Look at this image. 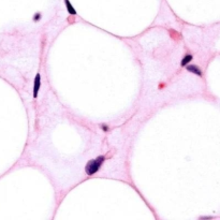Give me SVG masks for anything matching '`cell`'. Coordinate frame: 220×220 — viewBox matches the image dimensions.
Returning a JSON list of instances; mask_svg holds the SVG:
<instances>
[{
  "mask_svg": "<svg viewBox=\"0 0 220 220\" xmlns=\"http://www.w3.org/2000/svg\"><path fill=\"white\" fill-rule=\"evenodd\" d=\"M104 160H105V157H104V156H99V157H97L96 159L89 160L85 167L86 174H87L88 176L94 175V174L101 169L102 164H103V162H104Z\"/></svg>",
  "mask_w": 220,
  "mask_h": 220,
  "instance_id": "6da1fadb",
  "label": "cell"
},
{
  "mask_svg": "<svg viewBox=\"0 0 220 220\" xmlns=\"http://www.w3.org/2000/svg\"><path fill=\"white\" fill-rule=\"evenodd\" d=\"M40 87H41V75L40 73H37L36 78H34V83H33V98L34 99L38 97Z\"/></svg>",
  "mask_w": 220,
  "mask_h": 220,
  "instance_id": "7a4b0ae2",
  "label": "cell"
},
{
  "mask_svg": "<svg viewBox=\"0 0 220 220\" xmlns=\"http://www.w3.org/2000/svg\"><path fill=\"white\" fill-rule=\"evenodd\" d=\"M187 67V71L189 72H191L193 74H196V75H199V76H202V71L201 69L196 65H186Z\"/></svg>",
  "mask_w": 220,
  "mask_h": 220,
  "instance_id": "3957f363",
  "label": "cell"
},
{
  "mask_svg": "<svg viewBox=\"0 0 220 220\" xmlns=\"http://www.w3.org/2000/svg\"><path fill=\"white\" fill-rule=\"evenodd\" d=\"M192 59H193V56H192V55H190V54L185 55L184 58L182 59V61H180V65H182V67H186V65H188L191 62Z\"/></svg>",
  "mask_w": 220,
  "mask_h": 220,
  "instance_id": "277c9868",
  "label": "cell"
},
{
  "mask_svg": "<svg viewBox=\"0 0 220 220\" xmlns=\"http://www.w3.org/2000/svg\"><path fill=\"white\" fill-rule=\"evenodd\" d=\"M65 8H67L68 13L71 14V15H76V10L73 8V5L71 4V2H70L69 0H65Z\"/></svg>",
  "mask_w": 220,
  "mask_h": 220,
  "instance_id": "5b68a950",
  "label": "cell"
},
{
  "mask_svg": "<svg viewBox=\"0 0 220 220\" xmlns=\"http://www.w3.org/2000/svg\"><path fill=\"white\" fill-rule=\"evenodd\" d=\"M41 17H42L41 16V13H37V14L33 16V20H34V22H39V20H41Z\"/></svg>",
  "mask_w": 220,
  "mask_h": 220,
  "instance_id": "8992f818",
  "label": "cell"
},
{
  "mask_svg": "<svg viewBox=\"0 0 220 220\" xmlns=\"http://www.w3.org/2000/svg\"><path fill=\"white\" fill-rule=\"evenodd\" d=\"M100 128H101L102 130L104 131V132H106V131H109V127L106 126L105 123H102V125H100Z\"/></svg>",
  "mask_w": 220,
  "mask_h": 220,
  "instance_id": "52a82bcc",
  "label": "cell"
},
{
  "mask_svg": "<svg viewBox=\"0 0 220 220\" xmlns=\"http://www.w3.org/2000/svg\"><path fill=\"white\" fill-rule=\"evenodd\" d=\"M200 219H212V217H201Z\"/></svg>",
  "mask_w": 220,
  "mask_h": 220,
  "instance_id": "ba28073f",
  "label": "cell"
}]
</instances>
